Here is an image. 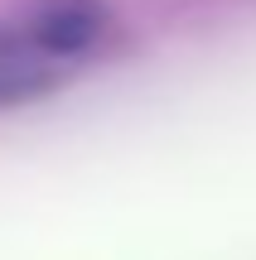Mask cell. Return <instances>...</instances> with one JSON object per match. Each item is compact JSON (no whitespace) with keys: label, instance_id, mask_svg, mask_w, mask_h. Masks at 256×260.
I'll return each mask as SVG.
<instances>
[{"label":"cell","instance_id":"6da1fadb","mask_svg":"<svg viewBox=\"0 0 256 260\" xmlns=\"http://www.w3.org/2000/svg\"><path fill=\"white\" fill-rule=\"evenodd\" d=\"M15 29L48 53L58 68H82L111 34V10L102 0H29L15 15Z\"/></svg>","mask_w":256,"mask_h":260},{"label":"cell","instance_id":"7a4b0ae2","mask_svg":"<svg viewBox=\"0 0 256 260\" xmlns=\"http://www.w3.org/2000/svg\"><path fill=\"white\" fill-rule=\"evenodd\" d=\"M68 68H58L48 53H39L24 34L10 24H0V106H15V102H34V96L53 92L58 82H68Z\"/></svg>","mask_w":256,"mask_h":260}]
</instances>
